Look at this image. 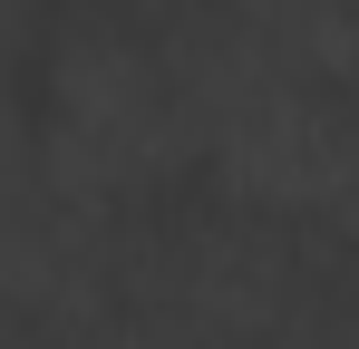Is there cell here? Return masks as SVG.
<instances>
[{
	"instance_id": "1",
	"label": "cell",
	"mask_w": 359,
	"mask_h": 349,
	"mask_svg": "<svg viewBox=\"0 0 359 349\" xmlns=\"http://www.w3.org/2000/svg\"><path fill=\"white\" fill-rule=\"evenodd\" d=\"M175 165L184 136L165 107L156 49L126 29H68L49 58V107H29V174L88 214H117Z\"/></svg>"
},
{
	"instance_id": "2",
	"label": "cell",
	"mask_w": 359,
	"mask_h": 349,
	"mask_svg": "<svg viewBox=\"0 0 359 349\" xmlns=\"http://www.w3.org/2000/svg\"><path fill=\"white\" fill-rule=\"evenodd\" d=\"M194 165H214L233 214L262 224H340L359 184V136L340 116V88L311 78H272L243 107H224L194 136Z\"/></svg>"
},
{
	"instance_id": "3",
	"label": "cell",
	"mask_w": 359,
	"mask_h": 349,
	"mask_svg": "<svg viewBox=\"0 0 359 349\" xmlns=\"http://www.w3.org/2000/svg\"><path fill=\"white\" fill-rule=\"evenodd\" d=\"M29 174V97L10 88V58H0V184Z\"/></svg>"
}]
</instances>
